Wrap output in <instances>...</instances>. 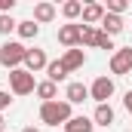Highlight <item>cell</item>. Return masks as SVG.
<instances>
[{
	"label": "cell",
	"mask_w": 132,
	"mask_h": 132,
	"mask_svg": "<svg viewBox=\"0 0 132 132\" xmlns=\"http://www.w3.org/2000/svg\"><path fill=\"white\" fill-rule=\"evenodd\" d=\"M132 71V46H126V49H117L114 52V59H111V74H129Z\"/></svg>",
	"instance_id": "5b68a950"
},
{
	"label": "cell",
	"mask_w": 132,
	"mask_h": 132,
	"mask_svg": "<svg viewBox=\"0 0 132 132\" xmlns=\"http://www.w3.org/2000/svg\"><path fill=\"white\" fill-rule=\"evenodd\" d=\"M98 49H114V40H111L104 31H101V37H98Z\"/></svg>",
	"instance_id": "7402d4cb"
},
{
	"label": "cell",
	"mask_w": 132,
	"mask_h": 132,
	"mask_svg": "<svg viewBox=\"0 0 132 132\" xmlns=\"http://www.w3.org/2000/svg\"><path fill=\"white\" fill-rule=\"evenodd\" d=\"M101 31L92 28V25H80V46H98Z\"/></svg>",
	"instance_id": "5bb4252c"
},
{
	"label": "cell",
	"mask_w": 132,
	"mask_h": 132,
	"mask_svg": "<svg viewBox=\"0 0 132 132\" xmlns=\"http://www.w3.org/2000/svg\"><path fill=\"white\" fill-rule=\"evenodd\" d=\"M15 28H19V22H15L12 15H0V34H3V37H9Z\"/></svg>",
	"instance_id": "44dd1931"
},
{
	"label": "cell",
	"mask_w": 132,
	"mask_h": 132,
	"mask_svg": "<svg viewBox=\"0 0 132 132\" xmlns=\"http://www.w3.org/2000/svg\"><path fill=\"white\" fill-rule=\"evenodd\" d=\"M12 104V98H9V92H0V111H6Z\"/></svg>",
	"instance_id": "603a6c76"
},
{
	"label": "cell",
	"mask_w": 132,
	"mask_h": 132,
	"mask_svg": "<svg viewBox=\"0 0 132 132\" xmlns=\"http://www.w3.org/2000/svg\"><path fill=\"white\" fill-rule=\"evenodd\" d=\"M59 43H65L68 49L80 46V25H62L59 28Z\"/></svg>",
	"instance_id": "8992f818"
},
{
	"label": "cell",
	"mask_w": 132,
	"mask_h": 132,
	"mask_svg": "<svg viewBox=\"0 0 132 132\" xmlns=\"http://www.w3.org/2000/svg\"><path fill=\"white\" fill-rule=\"evenodd\" d=\"M83 62H86L83 49H65V55H62V65L68 68V74H71V71H77V68H83Z\"/></svg>",
	"instance_id": "9c48e42d"
},
{
	"label": "cell",
	"mask_w": 132,
	"mask_h": 132,
	"mask_svg": "<svg viewBox=\"0 0 132 132\" xmlns=\"http://www.w3.org/2000/svg\"><path fill=\"white\" fill-rule=\"evenodd\" d=\"M92 123H95V126H111V123H114V108H111V104H98L95 114H92Z\"/></svg>",
	"instance_id": "4fadbf2b"
},
{
	"label": "cell",
	"mask_w": 132,
	"mask_h": 132,
	"mask_svg": "<svg viewBox=\"0 0 132 132\" xmlns=\"http://www.w3.org/2000/svg\"><path fill=\"white\" fill-rule=\"evenodd\" d=\"M15 31H19L22 40H34V37L40 34V25H37V22H19V28H15Z\"/></svg>",
	"instance_id": "e0dca14e"
},
{
	"label": "cell",
	"mask_w": 132,
	"mask_h": 132,
	"mask_svg": "<svg viewBox=\"0 0 132 132\" xmlns=\"http://www.w3.org/2000/svg\"><path fill=\"white\" fill-rule=\"evenodd\" d=\"M89 98V89L83 83H68V92H65V101L68 104H83Z\"/></svg>",
	"instance_id": "ba28073f"
},
{
	"label": "cell",
	"mask_w": 132,
	"mask_h": 132,
	"mask_svg": "<svg viewBox=\"0 0 132 132\" xmlns=\"http://www.w3.org/2000/svg\"><path fill=\"white\" fill-rule=\"evenodd\" d=\"M62 15H65V19L83 15V3H80V0H68V3H62Z\"/></svg>",
	"instance_id": "d6986e66"
},
{
	"label": "cell",
	"mask_w": 132,
	"mask_h": 132,
	"mask_svg": "<svg viewBox=\"0 0 132 132\" xmlns=\"http://www.w3.org/2000/svg\"><path fill=\"white\" fill-rule=\"evenodd\" d=\"M22 132H40V129H34V126H25V129H22Z\"/></svg>",
	"instance_id": "484cf974"
},
{
	"label": "cell",
	"mask_w": 132,
	"mask_h": 132,
	"mask_svg": "<svg viewBox=\"0 0 132 132\" xmlns=\"http://www.w3.org/2000/svg\"><path fill=\"white\" fill-rule=\"evenodd\" d=\"M34 92H37L43 101H55V83H52V80H43V83H37Z\"/></svg>",
	"instance_id": "ac0fdd59"
},
{
	"label": "cell",
	"mask_w": 132,
	"mask_h": 132,
	"mask_svg": "<svg viewBox=\"0 0 132 132\" xmlns=\"http://www.w3.org/2000/svg\"><path fill=\"white\" fill-rule=\"evenodd\" d=\"M126 9H129L126 0H108V6H104V12H111V15H123Z\"/></svg>",
	"instance_id": "ffe728a7"
},
{
	"label": "cell",
	"mask_w": 132,
	"mask_h": 132,
	"mask_svg": "<svg viewBox=\"0 0 132 132\" xmlns=\"http://www.w3.org/2000/svg\"><path fill=\"white\" fill-rule=\"evenodd\" d=\"M89 95L98 101V104H108V98L114 95V80H111V77H98V80L89 86Z\"/></svg>",
	"instance_id": "277c9868"
},
{
	"label": "cell",
	"mask_w": 132,
	"mask_h": 132,
	"mask_svg": "<svg viewBox=\"0 0 132 132\" xmlns=\"http://www.w3.org/2000/svg\"><path fill=\"white\" fill-rule=\"evenodd\" d=\"M52 19H55V6H52V3H46V0H43V3H37V6H34V22L46 25V22H52Z\"/></svg>",
	"instance_id": "8fae6325"
},
{
	"label": "cell",
	"mask_w": 132,
	"mask_h": 132,
	"mask_svg": "<svg viewBox=\"0 0 132 132\" xmlns=\"http://www.w3.org/2000/svg\"><path fill=\"white\" fill-rule=\"evenodd\" d=\"M0 132H6V120L3 117H0Z\"/></svg>",
	"instance_id": "d4e9b609"
},
{
	"label": "cell",
	"mask_w": 132,
	"mask_h": 132,
	"mask_svg": "<svg viewBox=\"0 0 132 132\" xmlns=\"http://www.w3.org/2000/svg\"><path fill=\"white\" fill-rule=\"evenodd\" d=\"M9 86H12V92H15V95H28V92H34V89H37L34 74H31V71H25V68L9 71Z\"/></svg>",
	"instance_id": "3957f363"
},
{
	"label": "cell",
	"mask_w": 132,
	"mask_h": 132,
	"mask_svg": "<svg viewBox=\"0 0 132 132\" xmlns=\"http://www.w3.org/2000/svg\"><path fill=\"white\" fill-rule=\"evenodd\" d=\"M74 114H71V104L68 101H43L40 104V120L46 123V126H65L68 120H71Z\"/></svg>",
	"instance_id": "6da1fadb"
},
{
	"label": "cell",
	"mask_w": 132,
	"mask_h": 132,
	"mask_svg": "<svg viewBox=\"0 0 132 132\" xmlns=\"http://www.w3.org/2000/svg\"><path fill=\"white\" fill-rule=\"evenodd\" d=\"M92 126H95V123H92L89 117H71L65 123V132H92Z\"/></svg>",
	"instance_id": "9a60e30c"
},
{
	"label": "cell",
	"mask_w": 132,
	"mask_h": 132,
	"mask_svg": "<svg viewBox=\"0 0 132 132\" xmlns=\"http://www.w3.org/2000/svg\"><path fill=\"white\" fill-rule=\"evenodd\" d=\"M46 65H49V62H46V52H43V49H28V55H25V71L37 74V71H43Z\"/></svg>",
	"instance_id": "52a82bcc"
},
{
	"label": "cell",
	"mask_w": 132,
	"mask_h": 132,
	"mask_svg": "<svg viewBox=\"0 0 132 132\" xmlns=\"http://www.w3.org/2000/svg\"><path fill=\"white\" fill-rule=\"evenodd\" d=\"M101 31L108 34V37L120 34V31H123V19H120V15H111V12H104V19H101Z\"/></svg>",
	"instance_id": "7c38bea8"
},
{
	"label": "cell",
	"mask_w": 132,
	"mask_h": 132,
	"mask_svg": "<svg viewBox=\"0 0 132 132\" xmlns=\"http://www.w3.org/2000/svg\"><path fill=\"white\" fill-rule=\"evenodd\" d=\"M123 108H126V111H129V114H132V89H129V92H126V98H123Z\"/></svg>",
	"instance_id": "cb8c5ba5"
},
{
	"label": "cell",
	"mask_w": 132,
	"mask_h": 132,
	"mask_svg": "<svg viewBox=\"0 0 132 132\" xmlns=\"http://www.w3.org/2000/svg\"><path fill=\"white\" fill-rule=\"evenodd\" d=\"M101 19H104V6L101 3H86L83 6V22L86 25H101Z\"/></svg>",
	"instance_id": "30bf717a"
},
{
	"label": "cell",
	"mask_w": 132,
	"mask_h": 132,
	"mask_svg": "<svg viewBox=\"0 0 132 132\" xmlns=\"http://www.w3.org/2000/svg\"><path fill=\"white\" fill-rule=\"evenodd\" d=\"M25 55H28L25 43L6 40V43L0 46V65L6 68V71H15V68H22V65H25Z\"/></svg>",
	"instance_id": "7a4b0ae2"
},
{
	"label": "cell",
	"mask_w": 132,
	"mask_h": 132,
	"mask_svg": "<svg viewBox=\"0 0 132 132\" xmlns=\"http://www.w3.org/2000/svg\"><path fill=\"white\" fill-rule=\"evenodd\" d=\"M46 74H49L52 83H62V80L68 77V68L62 65V62H49V65H46Z\"/></svg>",
	"instance_id": "2e32d148"
}]
</instances>
